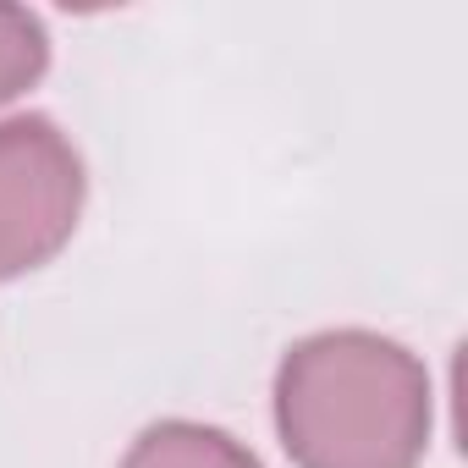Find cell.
Listing matches in <instances>:
<instances>
[{
	"label": "cell",
	"instance_id": "obj_3",
	"mask_svg": "<svg viewBox=\"0 0 468 468\" xmlns=\"http://www.w3.org/2000/svg\"><path fill=\"white\" fill-rule=\"evenodd\" d=\"M122 468H265V463H260L238 435H226V430H215V424L160 419V424H149V430L127 446Z\"/></svg>",
	"mask_w": 468,
	"mask_h": 468
},
{
	"label": "cell",
	"instance_id": "obj_1",
	"mask_svg": "<svg viewBox=\"0 0 468 468\" xmlns=\"http://www.w3.org/2000/svg\"><path fill=\"white\" fill-rule=\"evenodd\" d=\"M271 397L298 468H419L430 452V369L380 331L342 325L292 342Z\"/></svg>",
	"mask_w": 468,
	"mask_h": 468
},
{
	"label": "cell",
	"instance_id": "obj_2",
	"mask_svg": "<svg viewBox=\"0 0 468 468\" xmlns=\"http://www.w3.org/2000/svg\"><path fill=\"white\" fill-rule=\"evenodd\" d=\"M83 154L50 116L0 122V282L50 265L83 215Z\"/></svg>",
	"mask_w": 468,
	"mask_h": 468
},
{
	"label": "cell",
	"instance_id": "obj_4",
	"mask_svg": "<svg viewBox=\"0 0 468 468\" xmlns=\"http://www.w3.org/2000/svg\"><path fill=\"white\" fill-rule=\"evenodd\" d=\"M50 67V34L34 12L0 6V105L28 94Z\"/></svg>",
	"mask_w": 468,
	"mask_h": 468
}]
</instances>
